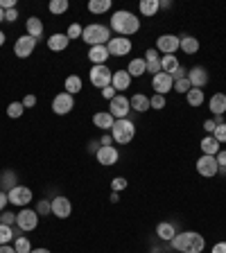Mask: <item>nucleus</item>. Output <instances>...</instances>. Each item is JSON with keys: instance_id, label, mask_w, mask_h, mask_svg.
<instances>
[{"instance_id": "1", "label": "nucleus", "mask_w": 226, "mask_h": 253, "mask_svg": "<svg viewBox=\"0 0 226 253\" xmlns=\"http://www.w3.org/2000/svg\"><path fill=\"white\" fill-rule=\"evenodd\" d=\"M111 30L127 39L140 30V18L127 9H118V11H113V16H111Z\"/></svg>"}, {"instance_id": "2", "label": "nucleus", "mask_w": 226, "mask_h": 253, "mask_svg": "<svg viewBox=\"0 0 226 253\" xmlns=\"http://www.w3.org/2000/svg\"><path fill=\"white\" fill-rule=\"evenodd\" d=\"M172 247L179 253H201L206 249V240L197 231H183L174 235Z\"/></svg>"}, {"instance_id": "3", "label": "nucleus", "mask_w": 226, "mask_h": 253, "mask_svg": "<svg viewBox=\"0 0 226 253\" xmlns=\"http://www.w3.org/2000/svg\"><path fill=\"white\" fill-rule=\"evenodd\" d=\"M84 43H89L90 47L95 45H106L111 41V27L100 25V23H93V25L84 27V34H82Z\"/></svg>"}, {"instance_id": "4", "label": "nucleus", "mask_w": 226, "mask_h": 253, "mask_svg": "<svg viewBox=\"0 0 226 253\" xmlns=\"http://www.w3.org/2000/svg\"><path fill=\"white\" fill-rule=\"evenodd\" d=\"M134 136H136V125H134L132 120H116L113 122V129H111V138H113V142H118V145H129V142L134 140Z\"/></svg>"}, {"instance_id": "5", "label": "nucleus", "mask_w": 226, "mask_h": 253, "mask_svg": "<svg viewBox=\"0 0 226 253\" xmlns=\"http://www.w3.org/2000/svg\"><path fill=\"white\" fill-rule=\"evenodd\" d=\"M89 79L90 84L97 86V88H106V86H111V79H113V70L109 68V66H93L89 73Z\"/></svg>"}, {"instance_id": "6", "label": "nucleus", "mask_w": 226, "mask_h": 253, "mask_svg": "<svg viewBox=\"0 0 226 253\" xmlns=\"http://www.w3.org/2000/svg\"><path fill=\"white\" fill-rule=\"evenodd\" d=\"M129 111H132V104H129V97H125V95H116V97L109 102V113L116 118V120H125V118L129 116Z\"/></svg>"}, {"instance_id": "7", "label": "nucleus", "mask_w": 226, "mask_h": 253, "mask_svg": "<svg viewBox=\"0 0 226 253\" xmlns=\"http://www.w3.org/2000/svg\"><path fill=\"white\" fill-rule=\"evenodd\" d=\"M16 226L21 231H34L39 226V212L32 208H21V212L16 215Z\"/></svg>"}, {"instance_id": "8", "label": "nucleus", "mask_w": 226, "mask_h": 253, "mask_svg": "<svg viewBox=\"0 0 226 253\" xmlns=\"http://www.w3.org/2000/svg\"><path fill=\"white\" fill-rule=\"evenodd\" d=\"M7 199H9V204L18 206V208H25L34 197H32V190L27 188V185H16V188H11L9 192H7Z\"/></svg>"}, {"instance_id": "9", "label": "nucleus", "mask_w": 226, "mask_h": 253, "mask_svg": "<svg viewBox=\"0 0 226 253\" xmlns=\"http://www.w3.org/2000/svg\"><path fill=\"white\" fill-rule=\"evenodd\" d=\"M181 47V37H174V34H161L156 39V50L161 54H174Z\"/></svg>"}, {"instance_id": "10", "label": "nucleus", "mask_w": 226, "mask_h": 253, "mask_svg": "<svg viewBox=\"0 0 226 253\" xmlns=\"http://www.w3.org/2000/svg\"><path fill=\"white\" fill-rule=\"evenodd\" d=\"M106 50L111 57H125L132 52V41L125 37H111V41L106 43Z\"/></svg>"}, {"instance_id": "11", "label": "nucleus", "mask_w": 226, "mask_h": 253, "mask_svg": "<svg viewBox=\"0 0 226 253\" xmlns=\"http://www.w3.org/2000/svg\"><path fill=\"white\" fill-rule=\"evenodd\" d=\"M197 172H199L201 176H206V179L215 176V174L220 172L217 158H215V156H206V154H201V156L197 158Z\"/></svg>"}, {"instance_id": "12", "label": "nucleus", "mask_w": 226, "mask_h": 253, "mask_svg": "<svg viewBox=\"0 0 226 253\" xmlns=\"http://www.w3.org/2000/svg\"><path fill=\"white\" fill-rule=\"evenodd\" d=\"M34 47H37V39H32L30 34L25 37H18L14 43V54L18 59H27L32 52H34Z\"/></svg>"}, {"instance_id": "13", "label": "nucleus", "mask_w": 226, "mask_h": 253, "mask_svg": "<svg viewBox=\"0 0 226 253\" xmlns=\"http://www.w3.org/2000/svg\"><path fill=\"white\" fill-rule=\"evenodd\" d=\"M95 156H97V163L104 165V168H109V165H116V163H118V158H120V152H118L113 145H102V147H97Z\"/></svg>"}, {"instance_id": "14", "label": "nucleus", "mask_w": 226, "mask_h": 253, "mask_svg": "<svg viewBox=\"0 0 226 253\" xmlns=\"http://www.w3.org/2000/svg\"><path fill=\"white\" fill-rule=\"evenodd\" d=\"M73 106H75L73 95L59 93L57 97L52 100V113H57V116H68L70 111H73Z\"/></svg>"}, {"instance_id": "15", "label": "nucleus", "mask_w": 226, "mask_h": 253, "mask_svg": "<svg viewBox=\"0 0 226 253\" xmlns=\"http://www.w3.org/2000/svg\"><path fill=\"white\" fill-rule=\"evenodd\" d=\"M152 88L156 90V95H168L174 88V79L168 73H158L152 77Z\"/></svg>"}, {"instance_id": "16", "label": "nucleus", "mask_w": 226, "mask_h": 253, "mask_svg": "<svg viewBox=\"0 0 226 253\" xmlns=\"http://www.w3.org/2000/svg\"><path fill=\"white\" fill-rule=\"evenodd\" d=\"M73 212V204H70L68 197H54L52 199V215L59 219H66Z\"/></svg>"}, {"instance_id": "17", "label": "nucleus", "mask_w": 226, "mask_h": 253, "mask_svg": "<svg viewBox=\"0 0 226 253\" xmlns=\"http://www.w3.org/2000/svg\"><path fill=\"white\" fill-rule=\"evenodd\" d=\"M188 82L192 88H204L206 84H208V73H206V68H201V66H195V68L188 70Z\"/></svg>"}, {"instance_id": "18", "label": "nucleus", "mask_w": 226, "mask_h": 253, "mask_svg": "<svg viewBox=\"0 0 226 253\" xmlns=\"http://www.w3.org/2000/svg\"><path fill=\"white\" fill-rule=\"evenodd\" d=\"M113 122H116V118L111 116L109 111H97L93 116V125L97 126V129H102V131H111V129H113Z\"/></svg>"}, {"instance_id": "19", "label": "nucleus", "mask_w": 226, "mask_h": 253, "mask_svg": "<svg viewBox=\"0 0 226 253\" xmlns=\"http://www.w3.org/2000/svg\"><path fill=\"white\" fill-rule=\"evenodd\" d=\"M142 59H145V66H147V73H154V75L161 73V52H158V50L149 47Z\"/></svg>"}, {"instance_id": "20", "label": "nucleus", "mask_w": 226, "mask_h": 253, "mask_svg": "<svg viewBox=\"0 0 226 253\" xmlns=\"http://www.w3.org/2000/svg\"><path fill=\"white\" fill-rule=\"evenodd\" d=\"M70 39L66 37V32H57V34H52V37H47V47L52 50V52H63L66 47H68Z\"/></svg>"}, {"instance_id": "21", "label": "nucleus", "mask_w": 226, "mask_h": 253, "mask_svg": "<svg viewBox=\"0 0 226 253\" xmlns=\"http://www.w3.org/2000/svg\"><path fill=\"white\" fill-rule=\"evenodd\" d=\"M109 57L111 54H109V50H106V45H95L89 50V59L93 66H104Z\"/></svg>"}, {"instance_id": "22", "label": "nucleus", "mask_w": 226, "mask_h": 253, "mask_svg": "<svg viewBox=\"0 0 226 253\" xmlns=\"http://www.w3.org/2000/svg\"><path fill=\"white\" fill-rule=\"evenodd\" d=\"M111 86L116 90H127L132 86V75L127 73V70H116V73H113V79H111Z\"/></svg>"}, {"instance_id": "23", "label": "nucleus", "mask_w": 226, "mask_h": 253, "mask_svg": "<svg viewBox=\"0 0 226 253\" xmlns=\"http://www.w3.org/2000/svg\"><path fill=\"white\" fill-rule=\"evenodd\" d=\"M208 109L213 111V116H224L226 113V95L215 93L211 100H208Z\"/></svg>"}, {"instance_id": "24", "label": "nucleus", "mask_w": 226, "mask_h": 253, "mask_svg": "<svg viewBox=\"0 0 226 253\" xmlns=\"http://www.w3.org/2000/svg\"><path fill=\"white\" fill-rule=\"evenodd\" d=\"M25 30H27V34H30L32 39H41L43 37V21L39 18V16H30L27 18V23H25Z\"/></svg>"}, {"instance_id": "25", "label": "nucleus", "mask_w": 226, "mask_h": 253, "mask_svg": "<svg viewBox=\"0 0 226 253\" xmlns=\"http://www.w3.org/2000/svg\"><path fill=\"white\" fill-rule=\"evenodd\" d=\"M201 154H206V156H217L220 154V142L215 140L213 136H206V138H201Z\"/></svg>"}, {"instance_id": "26", "label": "nucleus", "mask_w": 226, "mask_h": 253, "mask_svg": "<svg viewBox=\"0 0 226 253\" xmlns=\"http://www.w3.org/2000/svg\"><path fill=\"white\" fill-rule=\"evenodd\" d=\"M129 104H132V109H134V111H138V113H145V111L152 109V106H149V97H147V95H142V93L132 95Z\"/></svg>"}, {"instance_id": "27", "label": "nucleus", "mask_w": 226, "mask_h": 253, "mask_svg": "<svg viewBox=\"0 0 226 253\" xmlns=\"http://www.w3.org/2000/svg\"><path fill=\"white\" fill-rule=\"evenodd\" d=\"M156 235L161 237V240H165V242H172L174 235H177V228H174V224H170V221H161L156 226Z\"/></svg>"}, {"instance_id": "28", "label": "nucleus", "mask_w": 226, "mask_h": 253, "mask_svg": "<svg viewBox=\"0 0 226 253\" xmlns=\"http://www.w3.org/2000/svg\"><path fill=\"white\" fill-rule=\"evenodd\" d=\"M179 66L181 63H179V59H177V54H163V57H161V73L172 75Z\"/></svg>"}, {"instance_id": "29", "label": "nucleus", "mask_w": 226, "mask_h": 253, "mask_svg": "<svg viewBox=\"0 0 226 253\" xmlns=\"http://www.w3.org/2000/svg\"><path fill=\"white\" fill-rule=\"evenodd\" d=\"M63 88H66L68 95H77L82 90V77L79 75H68L66 82H63Z\"/></svg>"}, {"instance_id": "30", "label": "nucleus", "mask_w": 226, "mask_h": 253, "mask_svg": "<svg viewBox=\"0 0 226 253\" xmlns=\"http://www.w3.org/2000/svg\"><path fill=\"white\" fill-rule=\"evenodd\" d=\"M127 73L132 75V77H142V75L147 73L145 59H132V61H129V66H127Z\"/></svg>"}, {"instance_id": "31", "label": "nucleus", "mask_w": 226, "mask_h": 253, "mask_svg": "<svg viewBox=\"0 0 226 253\" xmlns=\"http://www.w3.org/2000/svg\"><path fill=\"white\" fill-rule=\"evenodd\" d=\"M16 174L11 172V169H5V172L0 174V190H2V192H9L11 188H16Z\"/></svg>"}, {"instance_id": "32", "label": "nucleus", "mask_w": 226, "mask_h": 253, "mask_svg": "<svg viewBox=\"0 0 226 253\" xmlns=\"http://www.w3.org/2000/svg\"><path fill=\"white\" fill-rule=\"evenodd\" d=\"M185 54H197L199 52V41L195 37H181V47Z\"/></svg>"}, {"instance_id": "33", "label": "nucleus", "mask_w": 226, "mask_h": 253, "mask_svg": "<svg viewBox=\"0 0 226 253\" xmlns=\"http://www.w3.org/2000/svg\"><path fill=\"white\" fill-rule=\"evenodd\" d=\"M138 9H140L142 16H149V18H152V16L161 9V5H158V0H140Z\"/></svg>"}, {"instance_id": "34", "label": "nucleus", "mask_w": 226, "mask_h": 253, "mask_svg": "<svg viewBox=\"0 0 226 253\" xmlns=\"http://www.w3.org/2000/svg\"><path fill=\"white\" fill-rule=\"evenodd\" d=\"M185 100H188V104L192 106V109L201 106L204 104V88H190L188 95H185Z\"/></svg>"}, {"instance_id": "35", "label": "nucleus", "mask_w": 226, "mask_h": 253, "mask_svg": "<svg viewBox=\"0 0 226 253\" xmlns=\"http://www.w3.org/2000/svg\"><path fill=\"white\" fill-rule=\"evenodd\" d=\"M111 9V0H90L89 11L90 14H106Z\"/></svg>"}, {"instance_id": "36", "label": "nucleus", "mask_w": 226, "mask_h": 253, "mask_svg": "<svg viewBox=\"0 0 226 253\" xmlns=\"http://www.w3.org/2000/svg\"><path fill=\"white\" fill-rule=\"evenodd\" d=\"M68 7H70L68 0H52V2L47 5V9H50V14L61 16V14H66V11H68Z\"/></svg>"}, {"instance_id": "37", "label": "nucleus", "mask_w": 226, "mask_h": 253, "mask_svg": "<svg viewBox=\"0 0 226 253\" xmlns=\"http://www.w3.org/2000/svg\"><path fill=\"white\" fill-rule=\"evenodd\" d=\"M14 249H16V253H32V242L25 235H21L14 240Z\"/></svg>"}, {"instance_id": "38", "label": "nucleus", "mask_w": 226, "mask_h": 253, "mask_svg": "<svg viewBox=\"0 0 226 253\" xmlns=\"http://www.w3.org/2000/svg\"><path fill=\"white\" fill-rule=\"evenodd\" d=\"M11 240H16L14 228H11V226H5V224H0V244H9Z\"/></svg>"}, {"instance_id": "39", "label": "nucleus", "mask_w": 226, "mask_h": 253, "mask_svg": "<svg viewBox=\"0 0 226 253\" xmlns=\"http://www.w3.org/2000/svg\"><path fill=\"white\" fill-rule=\"evenodd\" d=\"M23 111H25V106H23V102H11L9 106H7V116L9 118H21L23 116Z\"/></svg>"}, {"instance_id": "40", "label": "nucleus", "mask_w": 226, "mask_h": 253, "mask_svg": "<svg viewBox=\"0 0 226 253\" xmlns=\"http://www.w3.org/2000/svg\"><path fill=\"white\" fill-rule=\"evenodd\" d=\"M82 34H84V27L79 25V23H73V25L66 30V37L73 41V39H82Z\"/></svg>"}, {"instance_id": "41", "label": "nucleus", "mask_w": 226, "mask_h": 253, "mask_svg": "<svg viewBox=\"0 0 226 253\" xmlns=\"http://www.w3.org/2000/svg\"><path fill=\"white\" fill-rule=\"evenodd\" d=\"M37 212L39 215H52V201H47V199H41L37 204Z\"/></svg>"}, {"instance_id": "42", "label": "nucleus", "mask_w": 226, "mask_h": 253, "mask_svg": "<svg viewBox=\"0 0 226 253\" xmlns=\"http://www.w3.org/2000/svg\"><path fill=\"white\" fill-rule=\"evenodd\" d=\"M190 88H192V86H190L188 77H185V79H177V82H174V88H172V90H177V93H181V95H188Z\"/></svg>"}, {"instance_id": "43", "label": "nucleus", "mask_w": 226, "mask_h": 253, "mask_svg": "<svg viewBox=\"0 0 226 253\" xmlns=\"http://www.w3.org/2000/svg\"><path fill=\"white\" fill-rule=\"evenodd\" d=\"M149 106H152L154 111L165 109V95H156V93H154L152 97H149Z\"/></svg>"}, {"instance_id": "44", "label": "nucleus", "mask_w": 226, "mask_h": 253, "mask_svg": "<svg viewBox=\"0 0 226 253\" xmlns=\"http://www.w3.org/2000/svg\"><path fill=\"white\" fill-rule=\"evenodd\" d=\"M0 224H5V226H16V215L9 211H2L0 212Z\"/></svg>"}, {"instance_id": "45", "label": "nucleus", "mask_w": 226, "mask_h": 253, "mask_svg": "<svg viewBox=\"0 0 226 253\" xmlns=\"http://www.w3.org/2000/svg\"><path fill=\"white\" fill-rule=\"evenodd\" d=\"M213 138H215L220 145H222V142H226V122H224V125H217V126H215V131H213Z\"/></svg>"}, {"instance_id": "46", "label": "nucleus", "mask_w": 226, "mask_h": 253, "mask_svg": "<svg viewBox=\"0 0 226 253\" xmlns=\"http://www.w3.org/2000/svg\"><path fill=\"white\" fill-rule=\"evenodd\" d=\"M125 188H127L125 176H116V179L111 181V190H113V192H120V190H125Z\"/></svg>"}, {"instance_id": "47", "label": "nucleus", "mask_w": 226, "mask_h": 253, "mask_svg": "<svg viewBox=\"0 0 226 253\" xmlns=\"http://www.w3.org/2000/svg\"><path fill=\"white\" fill-rule=\"evenodd\" d=\"M118 95V90L113 88V86H106V88H102V97H104V100H113V97H116Z\"/></svg>"}, {"instance_id": "48", "label": "nucleus", "mask_w": 226, "mask_h": 253, "mask_svg": "<svg viewBox=\"0 0 226 253\" xmlns=\"http://www.w3.org/2000/svg\"><path fill=\"white\" fill-rule=\"evenodd\" d=\"M170 77H172V79H174V82H177V79H185V77H188V70H185V68H183V66H179V68L174 70V73H172V75H170Z\"/></svg>"}, {"instance_id": "49", "label": "nucleus", "mask_w": 226, "mask_h": 253, "mask_svg": "<svg viewBox=\"0 0 226 253\" xmlns=\"http://www.w3.org/2000/svg\"><path fill=\"white\" fill-rule=\"evenodd\" d=\"M34 104H37V95H25V97H23V106H25V109H32Z\"/></svg>"}, {"instance_id": "50", "label": "nucleus", "mask_w": 226, "mask_h": 253, "mask_svg": "<svg viewBox=\"0 0 226 253\" xmlns=\"http://www.w3.org/2000/svg\"><path fill=\"white\" fill-rule=\"evenodd\" d=\"M16 18H18V11H16V7H14V9H7L5 11V21L7 23H14Z\"/></svg>"}, {"instance_id": "51", "label": "nucleus", "mask_w": 226, "mask_h": 253, "mask_svg": "<svg viewBox=\"0 0 226 253\" xmlns=\"http://www.w3.org/2000/svg\"><path fill=\"white\" fill-rule=\"evenodd\" d=\"M217 165L220 168H226V149H220V154H217Z\"/></svg>"}, {"instance_id": "52", "label": "nucleus", "mask_w": 226, "mask_h": 253, "mask_svg": "<svg viewBox=\"0 0 226 253\" xmlns=\"http://www.w3.org/2000/svg\"><path fill=\"white\" fill-rule=\"evenodd\" d=\"M215 122H213V120H206L204 122V131H208V133H211V136H213V131H215Z\"/></svg>"}, {"instance_id": "53", "label": "nucleus", "mask_w": 226, "mask_h": 253, "mask_svg": "<svg viewBox=\"0 0 226 253\" xmlns=\"http://www.w3.org/2000/svg\"><path fill=\"white\" fill-rule=\"evenodd\" d=\"M211 253H226V242H217Z\"/></svg>"}, {"instance_id": "54", "label": "nucleus", "mask_w": 226, "mask_h": 253, "mask_svg": "<svg viewBox=\"0 0 226 253\" xmlns=\"http://www.w3.org/2000/svg\"><path fill=\"white\" fill-rule=\"evenodd\" d=\"M7 201H9V199H7V192H2V190H0V212L5 211V206H7Z\"/></svg>"}, {"instance_id": "55", "label": "nucleus", "mask_w": 226, "mask_h": 253, "mask_svg": "<svg viewBox=\"0 0 226 253\" xmlns=\"http://www.w3.org/2000/svg\"><path fill=\"white\" fill-rule=\"evenodd\" d=\"M0 253H16V249L9 244H0Z\"/></svg>"}, {"instance_id": "56", "label": "nucleus", "mask_w": 226, "mask_h": 253, "mask_svg": "<svg viewBox=\"0 0 226 253\" xmlns=\"http://www.w3.org/2000/svg\"><path fill=\"white\" fill-rule=\"evenodd\" d=\"M32 253H52L50 249H43V247H39V249H32Z\"/></svg>"}, {"instance_id": "57", "label": "nucleus", "mask_w": 226, "mask_h": 253, "mask_svg": "<svg viewBox=\"0 0 226 253\" xmlns=\"http://www.w3.org/2000/svg\"><path fill=\"white\" fill-rule=\"evenodd\" d=\"M111 142H113V138H111V136H104V138H102V145H111Z\"/></svg>"}, {"instance_id": "58", "label": "nucleus", "mask_w": 226, "mask_h": 253, "mask_svg": "<svg viewBox=\"0 0 226 253\" xmlns=\"http://www.w3.org/2000/svg\"><path fill=\"white\" fill-rule=\"evenodd\" d=\"M5 41H7V37H5V32H0V47L5 45Z\"/></svg>"}, {"instance_id": "59", "label": "nucleus", "mask_w": 226, "mask_h": 253, "mask_svg": "<svg viewBox=\"0 0 226 253\" xmlns=\"http://www.w3.org/2000/svg\"><path fill=\"white\" fill-rule=\"evenodd\" d=\"M2 21H5V11L0 9V23H2Z\"/></svg>"}]
</instances>
